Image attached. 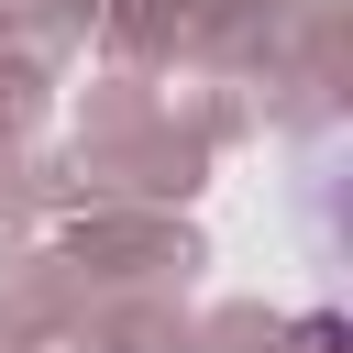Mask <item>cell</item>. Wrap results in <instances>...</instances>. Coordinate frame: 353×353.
<instances>
[{
    "instance_id": "6da1fadb",
    "label": "cell",
    "mask_w": 353,
    "mask_h": 353,
    "mask_svg": "<svg viewBox=\"0 0 353 353\" xmlns=\"http://www.w3.org/2000/svg\"><path fill=\"white\" fill-rule=\"evenodd\" d=\"M298 342H309V353H342V309H309V320H298Z\"/></svg>"
}]
</instances>
